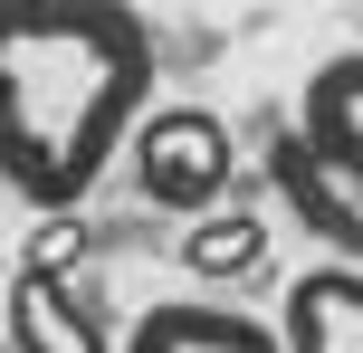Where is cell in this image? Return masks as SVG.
<instances>
[{"mask_svg": "<svg viewBox=\"0 0 363 353\" xmlns=\"http://www.w3.org/2000/svg\"><path fill=\"white\" fill-rule=\"evenodd\" d=\"M268 182H277V201H287L325 248H345V267H363V201H345V191L306 163V144H296V134H277V144H268Z\"/></svg>", "mask_w": 363, "mask_h": 353, "instance_id": "cell-7", "label": "cell"}, {"mask_svg": "<svg viewBox=\"0 0 363 353\" xmlns=\"http://www.w3.org/2000/svg\"><path fill=\"white\" fill-rule=\"evenodd\" d=\"M277 353H363V267H306L277 306Z\"/></svg>", "mask_w": 363, "mask_h": 353, "instance_id": "cell-5", "label": "cell"}, {"mask_svg": "<svg viewBox=\"0 0 363 353\" xmlns=\"http://www.w3.org/2000/svg\"><path fill=\"white\" fill-rule=\"evenodd\" d=\"M268 258V220H258V210H211V220H191L182 229V267H191V277H249V267Z\"/></svg>", "mask_w": 363, "mask_h": 353, "instance_id": "cell-8", "label": "cell"}, {"mask_svg": "<svg viewBox=\"0 0 363 353\" xmlns=\"http://www.w3.org/2000/svg\"><path fill=\"white\" fill-rule=\"evenodd\" d=\"M153 115V29L115 0H0V191L67 220Z\"/></svg>", "mask_w": 363, "mask_h": 353, "instance_id": "cell-1", "label": "cell"}, {"mask_svg": "<svg viewBox=\"0 0 363 353\" xmlns=\"http://www.w3.org/2000/svg\"><path fill=\"white\" fill-rule=\"evenodd\" d=\"M125 353H277V325H258L249 306H220V296H172L134 316Z\"/></svg>", "mask_w": 363, "mask_h": 353, "instance_id": "cell-6", "label": "cell"}, {"mask_svg": "<svg viewBox=\"0 0 363 353\" xmlns=\"http://www.w3.org/2000/svg\"><path fill=\"white\" fill-rule=\"evenodd\" d=\"M10 353H115V344H106V316L77 277L19 267L10 277Z\"/></svg>", "mask_w": 363, "mask_h": 353, "instance_id": "cell-4", "label": "cell"}, {"mask_svg": "<svg viewBox=\"0 0 363 353\" xmlns=\"http://www.w3.org/2000/svg\"><path fill=\"white\" fill-rule=\"evenodd\" d=\"M296 144H306V163L325 172L345 201H363V48L325 57V67L306 76V96H296Z\"/></svg>", "mask_w": 363, "mask_h": 353, "instance_id": "cell-3", "label": "cell"}, {"mask_svg": "<svg viewBox=\"0 0 363 353\" xmlns=\"http://www.w3.org/2000/svg\"><path fill=\"white\" fill-rule=\"evenodd\" d=\"M125 163H134V191L153 210H191V220H211L230 201V182H239V144H230V125L211 105H153L134 125Z\"/></svg>", "mask_w": 363, "mask_h": 353, "instance_id": "cell-2", "label": "cell"}]
</instances>
